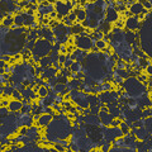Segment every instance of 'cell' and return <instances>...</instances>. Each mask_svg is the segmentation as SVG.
Wrapping results in <instances>:
<instances>
[{
	"instance_id": "6da1fadb",
	"label": "cell",
	"mask_w": 152,
	"mask_h": 152,
	"mask_svg": "<svg viewBox=\"0 0 152 152\" xmlns=\"http://www.w3.org/2000/svg\"><path fill=\"white\" fill-rule=\"evenodd\" d=\"M46 128L47 132L45 138L51 143H55L58 140H67L72 132L70 119L66 115H53L50 124Z\"/></svg>"
},
{
	"instance_id": "7a4b0ae2",
	"label": "cell",
	"mask_w": 152,
	"mask_h": 152,
	"mask_svg": "<svg viewBox=\"0 0 152 152\" xmlns=\"http://www.w3.org/2000/svg\"><path fill=\"white\" fill-rule=\"evenodd\" d=\"M152 14L148 12L146 14L145 19L141 22V27L137 31L138 33V43L140 48L143 53L147 56V58L151 60L152 55V20H151Z\"/></svg>"
},
{
	"instance_id": "3957f363",
	"label": "cell",
	"mask_w": 152,
	"mask_h": 152,
	"mask_svg": "<svg viewBox=\"0 0 152 152\" xmlns=\"http://www.w3.org/2000/svg\"><path fill=\"white\" fill-rule=\"evenodd\" d=\"M122 89L129 98H134V99L140 98L147 93V86L143 83H141L136 76H129V77L123 80Z\"/></svg>"
},
{
	"instance_id": "277c9868",
	"label": "cell",
	"mask_w": 152,
	"mask_h": 152,
	"mask_svg": "<svg viewBox=\"0 0 152 152\" xmlns=\"http://www.w3.org/2000/svg\"><path fill=\"white\" fill-rule=\"evenodd\" d=\"M52 42L45 39V38H38L34 42V46L31 50L32 52V57H43V56H48L50 52L52 51Z\"/></svg>"
},
{
	"instance_id": "5b68a950",
	"label": "cell",
	"mask_w": 152,
	"mask_h": 152,
	"mask_svg": "<svg viewBox=\"0 0 152 152\" xmlns=\"http://www.w3.org/2000/svg\"><path fill=\"white\" fill-rule=\"evenodd\" d=\"M94 39L90 36H88L86 33H83V34H77L74 37V45L76 48H80L83 51H90L94 48Z\"/></svg>"
},
{
	"instance_id": "8992f818",
	"label": "cell",
	"mask_w": 152,
	"mask_h": 152,
	"mask_svg": "<svg viewBox=\"0 0 152 152\" xmlns=\"http://www.w3.org/2000/svg\"><path fill=\"white\" fill-rule=\"evenodd\" d=\"M55 7V12L57 13V18L62 19L64 17H67L69 13L72 10V3L71 0H57L53 4Z\"/></svg>"
},
{
	"instance_id": "52a82bcc",
	"label": "cell",
	"mask_w": 152,
	"mask_h": 152,
	"mask_svg": "<svg viewBox=\"0 0 152 152\" xmlns=\"http://www.w3.org/2000/svg\"><path fill=\"white\" fill-rule=\"evenodd\" d=\"M17 1L14 0H0V10H1L7 17H12L13 13H15Z\"/></svg>"
},
{
	"instance_id": "ba28073f",
	"label": "cell",
	"mask_w": 152,
	"mask_h": 152,
	"mask_svg": "<svg viewBox=\"0 0 152 152\" xmlns=\"http://www.w3.org/2000/svg\"><path fill=\"white\" fill-rule=\"evenodd\" d=\"M140 27H141V20L137 18V15H131L124 20V28L128 31L137 32L140 29Z\"/></svg>"
},
{
	"instance_id": "9c48e42d",
	"label": "cell",
	"mask_w": 152,
	"mask_h": 152,
	"mask_svg": "<svg viewBox=\"0 0 152 152\" xmlns=\"http://www.w3.org/2000/svg\"><path fill=\"white\" fill-rule=\"evenodd\" d=\"M131 133L136 137V140L138 141H146L151 138V133H148L143 127H138V128H131Z\"/></svg>"
},
{
	"instance_id": "30bf717a",
	"label": "cell",
	"mask_w": 152,
	"mask_h": 152,
	"mask_svg": "<svg viewBox=\"0 0 152 152\" xmlns=\"http://www.w3.org/2000/svg\"><path fill=\"white\" fill-rule=\"evenodd\" d=\"M118 19H119V14H118L117 9L108 7L105 10V14H104V20L109 22V23H114L115 20H118Z\"/></svg>"
},
{
	"instance_id": "8fae6325",
	"label": "cell",
	"mask_w": 152,
	"mask_h": 152,
	"mask_svg": "<svg viewBox=\"0 0 152 152\" xmlns=\"http://www.w3.org/2000/svg\"><path fill=\"white\" fill-rule=\"evenodd\" d=\"M38 37H39V38H45V39L52 42V43H55V42H56V38L53 36V33H52L51 28L47 27V26L38 31Z\"/></svg>"
},
{
	"instance_id": "7c38bea8",
	"label": "cell",
	"mask_w": 152,
	"mask_h": 152,
	"mask_svg": "<svg viewBox=\"0 0 152 152\" xmlns=\"http://www.w3.org/2000/svg\"><path fill=\"white\" fill-rule=\"evenodd\" d=\"M33 123H34V121H33V117L29 113H22L20 117L18 118V124L19 126H26V127L29 128L31 126H33Z\"/></svg>"
},
{
	"instance_id": "4fadbf2b",
	"label": "cell",
	"mask_w": 152,
	"mask_h": 152,
	"mask_svg": "<svg viewBox=\"0 0 152 152\" xmlns=\"http://www.w3.org/2000/svg\"><path fill=\"white\" fill-rule=\"evenodd\" d=\"M52 118H53V115H51V114L42 113V114H39V117H38V119L36 121V123H37V126H38V127L46 128L47 126L50 124V122L52 121Z\"/></svg>"
},
{
	"instance_id": "5bb4252c",
	"label": "cell",
	"mask_w": 152,
	"mask_h": 152,
	"mask_svg": "<svg viewBox=\"0 0 152 152\" xmlns=\"http://www.w3.org/2000/svg\"><path fill=\"white\" fill-rule=\"evenodd\" d=\"M83 123H86V124H91V126H102L100 119L96 114H85L83 115Z\"/></svg>"
},
{
	"instance_id": "9a60e30c",
	"label": "cell",
	"mask_w": 152,
	"mask_h": 152,
	"mask_svg": "<svg viewBox=\"0 0 152 152\" xmlns=\"http://www.w3.org/2000/svg\"><path fill=\"white\" fill-rule=\"evenodd\" d=\"M23 107V102L22 100H15V99H12L9 100V104H8V110L10 113H19L20 109Z\"/></svg>"
},
{
	"instance_id": "2e32d148",
	"label": "cell",
	"mask_w": 152,
	"mask_h": 152,
	"mask_svg": "<svg viewBox=\"0 0 152 152\" xmlns=\"http://www.w3.org/2000/svg\"><path fill=\"white\" fill-rule=\"evenodd\" d=\"M88 55V51H83V50H80V48H75L72 52H71V60H74V61H79V62H83V60Z\"/></svg>"
},
{
	"instance_id": "e0dca14e",
	"label": "cell",
	"mask_w": 152,
	"mask_h": 152,
	"mask_svg": "<svg viewBox=\"0 0 152 152\" xmlns=\"http://www.w3.org/2000/svg\"><path fill=\"white\" fill-rule=\"evenodd\" d=\"M58 74V71H57L53 66H50V67H46V69H43V71H42V74L39 75V77L41 79H46V80H48V79H51V77H55V76Z\"/></svg>"
},
{
	"instance_id": "ac0fdd59",
	"label": "cell",
	"mask_w": 152,
	"mask_h": 152,
	"mask_svg": "<svg viewBox=\"0 0 152 152\" xmlns=\"http://www.w3.org/2000/svg\"><path fill=\"white\" fill-rule=\"evenodd\" d=\"M128 10H129V13L132 14V15H138V14H141L145 10V8L140 1H134L128 7Z\"/></svg>"
},
{
	"instance_id": "d6986e66",
	"label": "cell",
	"mask_w": 152,
	"mask_h": 152,
	"mask_svg": "<svg viewBox=\"0 0 152 152\" xmlns=\"http://www.w3.org/2000/svg\"><path fill=\"white\" fill-rule=\"evenodd\" d=\"M137 39H138V33H137V32L128 31V29L124 31V41L127 42V43L132 45L133 42H136Z\"/></svg>"
},
{
	"instance_id": "ffe728a7",
	"label": "cell",
	"mask_w": 152,
	"mask_h": 152,
	"mask_svg": "<svg viewBox=\"0 0 152 152\" xmlns=\"http://www.w3.org/2000/svg\"><path fill=\"white\" fill-rule=\"evenodd\" d=\"M22 17H23V26L24 27H31L33 23L36 22V17L34 15H29L26 12H22Z\"/></svg>"
},
{
	"instance_id": "44dd1931",
	"label": "cell",
	"mask_w": 152,
	"mask_h": 152,
	"mask_svg": "<svg viewBox=\"0 0 152 152\" xmlns=\"http://www.w3.org/2000/svg\"><path fill=\"white\" fill-rule=\"evenodd\" d=\"M52 90H53L55 94H60V95H62V96L66 93H69V89L66 86V84H60V83H57L55 86L52 88Z\"/></svg>"
},
{
	"instance_id": "7402d4cb",
	"label": "cell",
	"mask_w": 152,
	"mask_h": 152,
	"mask_svg": "<svg viewBox=\"0 0 152 152\" xmlns=\"http://www.w3.org/2000/svg\"><path fill=\"white\" fill-rule=\"evenodd\" d=\"M70 31H71V34L77 36V34H83L85 32V28L80 24V23H74V24L70 27Z\"/></svg>"
},
{
	"instance_id": "603a6c76",
	"label": "cell",
	"mask_w": 152,
	"mask_h": 152,
	"mask_svg": "<svg viewBox=\"0 0 152 152\" xmlns=\"http://www.w3.org/2000/svg\"><path fill=\"white\" fill-rule=\"evenodd\" d=\"M75 14H76V22L80 23V22H83L84 19H86V12L84 10L83 8H77L76 10H74Z\"/></svg>"
},
{
	"instance_id": "cb8c5ba5",
	"label": "cell",
	"mask_w": 152,
	"mask_h": 152,
	"mask_svg": "<svg viewBox=\"0 0 152 152\" xmlns=\"http://www.w3.org/2000/svg\"><path fill=\"white\" fill-rule=\"evenodd\" d=\"M70 71L74 74H77V72H83V64L79 62V61H74L70 66Z\"/></svg>"
},
{
	"instance_id": "d4e9b609",
	"label": "cell",
	"mask_w": 152,
	"mask_h": 152,
	"mask_svg": "<svg viewBox=\"0 0 152 152\" xmlns=\"http://www.w3.org/2000/svg\"><path fill=\"white\" fill-rule=\"evenodd\" d=\"M38 65H39L42 69L50 67V66H52L51 58H50L48 56H43V57H41V58H39V61H38Z\"/></svg>"
},
{
	"instance_id": "484cf974",
	"label": "cell",
	"mask_w": 152,
	"mask_h": 152,
	"mask_svg": "<svg viewBox=\"0 0 152 152\" xmlns=\"http://www.w3.org/2000/svg\"><path fill=\"white\" fill-rule=\"evenodd\" d=\"M80 83H81V80H77V79H71V80H69V83L66 84V86H67L69 91H70V90H72V89H79V86H80Z\"/></svg>"
},
{
	"instance_id": "4316f807",
	"label": "cell",
	"mask_w": 152,
	"mask_h": 152,
	"mask_svg": "<svg viewBox=\"0 0 152 152\" xmlns=\"http://www.w3.org/2000/svg\"><path fill=\"white\" fill-rule=\"evenodd\" d=\"M48 93H50V89L46 86V85H39L38 86V90H37V95L39 98H45V96H47L48 95Z\"/></svg>"
},
{
	"instance_id": "83f0119b",
	"label": "cell",
	"mask_w": 152,
	"mask_h": 152,
	"mask_svg": "<svg viewBox=\"0 0 152 152\" xmlns=\"http://www.w3.org/2000/svg\"><path fill=\"white\" fill-rule=\"evenodd\" d=\"M86 99H88L89 105H96V104H100L96 94H86Z\"/></svg>"
},
{
	"instance_id": "f1b7e54d",
	"label": "cell",
	"mask_w": 152,
	"mask_h": 152,
	"mask_svg": "<svg viewBox=\"0 0 152 152\" xmlns=\"http://www.w3.org/2000/svg\"><path fill=\"white\" fill-rule=\"evenodd\" d=\"M108 47V42H105L104 39H99L94 42V48H96L98 51H104Z\"/></svg>"
},
{
	"instance_id": "f546056e",
	"label": "cell",
	"mask_w": 152,
	"mask_h": 152,
	"mask_svg": "<svg viewBox=\"0 0 152 152\" xmlns=\"http://www.w3.org/2000/svg\"><path fill=\"white\" fill-rule=\"evenodd\" d=\"M142 127H143L148 133H151V134H152V121H151V117L143 118V126H142Z\"/></svg>"
},
{
	"instance_id": "4dcf8cb0",
	"label": "cell",
	"mask_w": 152,
	"mask_h": 152,
	"mask_svg": "<svg viewBox=\"0 0 152 152\" xmlns=\"http://www.w3.org/2000/svg\"><path fill=\"white\" fill-rule=\"evenodd\" d=\"M118 127L121 128V131H122L123 134H127V133L131 132V127H129V124H127L126 121H121V123H119V126H118Z\"/></svg>"
},
{
	"instance_id": "1f68e13d",
	"label": "cell",
	"mask_w": 152,
	"mask_h": 152,
	"mask_svg": "<svg viewBox=\"0 0 152 152\" xmlns=\"http://www.w3.org/2000/svg\"><path fill=\"white\" fill-rule=\"evenodd\" d=\"M10 96H12L13 99H15V100H23L22 93H20V90H18V89H13Z\"/></svg>"
},
{
	"instance_id": "d6a6232c",
	"label": "cell",
	"mask_w": 152,
	"mask_h": 152,
	"mask_svg": "<svg viewBox=\"0 0 152 152\" xmlns=\"http://www.w3.org/2000/svg\"><path fill=\"white\" fill-rule=\"evenodd\" d=\"M1 24H3V27H5V28L12 27L13 26V17H5L1 20Z\"/></svg>"
},
{
	"instance_id": "836d02e7",
	"label": "cell",
	"mask_w": 152,
	"mask_h": 152,
	"mask_svg": "<svg viewBox=\"0 0 152 152\" xmlns=\"http://www.w3.org/2000/svg\"><path fill=\"white\" fill-rule=\"evenodd\" d=\"M13 86L12 85H5V88H4V93H3V98H8V96H10L12 95V91H13Z\"/></svg>"
},
{
	"instance_id": "e575fe53",
	"label": "cell",
	"mask_w": 152,
	"mask_h": 152,
	"mask_svg": "<svg viewBox=\"0 0 152 152\" xmlns=\"http://www.w3.org/2000/svg\"><path fill=\"white\" fill-rule=\"evenodd\" d=\"M102 143H103V146L100 147V150H102V151L107 152V151L110 150V147H112V142H109V141H102Z\"/></svg>"
},
{
	"instance_id": "d590c367",
	"label": "cell",
	"mask_w": 152,
	"mask_h": 152,
	"mask_svg": "<svg viewBox=\"0 0 152 152\" xmlns=\"http://www.w3.org/2000/svg\"><path fill=\"white\" fill-rule=\"evenodd\" d=\"M18 133H19V136H27L28 134V127H26V126H20L18 128V131H17Z\"/></svg>"
},
{
	"instance_id": "8d00e7d4",
	"label": "cell",
	"mask_w": 152,
	"mask_h": 152,
	"mask_svg": "<svg viewBox=\"0 0 152 152\" xmlns=\"http://www.w3.org/2000/svg\"><path fill=\"white\" fill-rule=\"evenodd\" d=\"M74 62V60H71V57L70 56H67L66 57V61L62 64V67H65V69H70V66H71V64Z\"/></svg>"
},
{
	"instance_id": "74e56055",
	"label": "cell",
	"mask_w": 152,
	"mask_h": 152,
	"mask_svg": "<svg viewBox=\"0 0 152 152\" xmlns=\"http://www.w3.org/2000/svg\"><path fill=\"white\" fill-rule=\"evenodd\" d=\"M53 148H55V150H57V151H61V152L66 151V147H65V146H62L61 143H58V142H55V143H53Z\"/></svg>"
},
{
	"instance_id": "f35d334b",
	"label": "cell",
	"mask_w": 152,
	"mask_h": 152,
	"mask_svg": "<svg viewBox=\"0 0 152 152\" xmlns=\"http://www.w3.org/2000/svg\"><path fill=\"white\" fill-rule=\"evenodd\" d=\"M62 23H64L66 27H71V26L74 24V22H72V20H70L67 17H64V18H62Z\"/></svg>"
},
{
	"instance_id": "ab89813d",
	"label": "cell",
	"mask_w": 152,
	"mask_h": 152,
	"mask_svg": "<svg viewBox=\"0 0 152 152\" xmlns=\"http://www.w3.org/2000/svg\"><path fill=\"white\" fill-rule=\"evenodd\" d=\"M62 102H64V96H62V95L56 94V95H55V102H53V103H56V104H61Z\"/></svg>"
},
{
	"instance_id": "60d3db41",
	"label": "cell",
	"mask_w": 152,
	"mask_h": 152,
	"mask_svg": "<svg viewBox=\"0 0 152 152\" xmlns=\"http://www.w3.org/2000/svg\"><path fill=\"white\" fill-rule=\"evenodd\" d=\"M114 23H115V28H119V29H122V28L124 27V20H122V19H118V20H115Z\"/></svg>"
},
{
	"instance_id": "b9f144b4",
	"label": "cell",
	"mask_w": 152,
	"mask_h": 152,
	"mask_svg": "<svg viewBox=\"0 0 152 152\" xmlns=\"http://www.w3.org/2000/svg\"><path fill=\"white\" fill-rule=\"evenodd\" d=\"M8 104H9V100H8L7 98L0 99V108H7V107H8Z\"/></svg>"
},
{
	"instance_id": "7bdbcfd3",
	"label": "cell",
	"mask_w": 152,
	"mask_h": 152,
	"mask_svg": "<svg viewBox=\"0 0 152 152\" xmlns=\"http://www.w3.org/2000/svg\"><path fill=\"white\" fill-rule=\"evenodd\" d=\"M66 57H67V56H66V53H60L58 55V60H57V61H58V64L62 65L66 61Z\"/></svg>"
},
{
	"instance_id": "ee69618b",
	"label": "cell",
	"mask_w": 152,
	"mask_h": 152,
	"mask_svg": "<svg viewBox=\"0 0 152 152\" xmlns=\"http://www.w3.org/2000/svg\"><path fill=\"white\" fill-rule=\"evenodd\" d=\"M66 46L67 45H60V48H58L60 53H66Z\"/></svg>"
},
{
	"instance_id": "f6af8a7d",
	"label": "cell",
	"mask_w": 152,
	"mask_h": 152,
	"mask_svg": "<svg viewBox=\"0 0 152 152\" xmlns=\"http://www.w3.org/2000/svg\"><path fill=\"white\" fill-rule=\"evenodd\" d=\"M145 70H146V74L148 75V76H151V74H152V66H151V64H150L148 66H147V67H146Z\"/></svg>"
},
{
	"instance_id": "bcb514c9",
	"label": "cell",
	"mask_w": 152,
	"mask_h": 152,
	"mask_svg": "<svg viewBox=\"0 0 152 152\" xmlns=\"http://www.w3.org/2000/svg\"><path fill=\"white\" fill-rule=\"evenodd\" d=\"M47 17H48L50 19H56L57 18V13L53 10V12H51L50 14H48V15H47Z\"/></svg>"
},
{
	"instance_id": "7dc6e473",
	"label": "cell",
	"mask_w": 152,
	"mask_h": 152,
	"mask_svg": "<svg viewBox=\"0 0 152 152\" xmlns=\"http://www.w3.org/2000/svg\"><path fill=\"white\" fill-rule=\"evenodd\" d=\"M5 61H3V60H0V69H3L4 67V66H5Z\"/></svg>"
},
{
	"instance_id": "c3c4849f",
	"label": "cell",
	"mask_w": 152,
	"mask_h": 152,
	"mask_svg": "<svg viewBox=\"0 0 152 152\" xmlns=\"http://www.w3.org/2000/svg\"><path fill=\"white\" fill-rule=\"evenodd\" d=\"M5 17H7V15H5V14H4V13H3L1 10H0V20H3V19H4V18H5Z\"/></svg>"
},
{
	"instance_id": "681fc988",
	"label": "cell",
	"mask_w": 152,
	"mask_h": 152,
	"mask_svg": "<svg viewBox=\"0 0 152 152\" xmlns=\"http://www.w3.org/2000/svg\"><path fill=\"white\" fill-rule=\"evenodd\" d=\"M0 84H3V75H0Z\"/></svg>"
},
{
	"instance_id": "f907efd6",
	"label": "cell",
	"mask_w": 152,
	"mask_h": 152,
	"mask_svg": "<svg viewBox=\"0 0 152 152\" xmlns=\"http://www.w3.org/2000/svg\"><path fill=\"white\" fill-rule=\"evenodd\" d=\"M121 1H123V3H127V1H131V3H132V0H121Z\"/></svg>"
}]
</instances>
